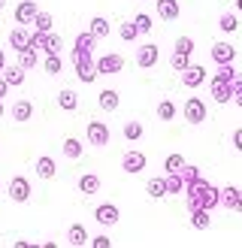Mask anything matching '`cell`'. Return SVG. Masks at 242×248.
Masks as SVG:
<instances>
[{
  "label": "cell",
  "instance_id": "obj_1",
  "mask_svg": "<svg viewBox=\"0 0 242 248\" xmlns=\"http://www.w3.org/2000/svg\"><path fill=\"white\" fill-rule=\"evenodd\" d=\"M73 67H76V76L79 82L91 85L97 79V67H94V55H82V52H73Z\"/></svg>",
  "mask_w": 242,
  "mask_h": 248
},
{
  "label": "cell",
  "instance_id": "obj_2",
  "mask_svg": "<svg viewBox=\"0 0 242 248\" xmlns=\"http://www.w3.org/2000/svg\"><path fill=\"white\" fill-rule=\"evenodd\" d=\"M30 48H36V52H60V36L52 33V31H33L30 33Z\"/></svg>",
  "mask_w": 242,
  "mask_h": 248
},
{
  "label": "cell",
  "instance_id": "obj_3",
  "mask_svg": "<svg viewBox=\"0 0 242 248\" xmlns=\"http://www.w3.org/2000/svg\"><path fill=\"white\" fill-rule=\"evenodd\" d=\"M94 67H97V73H100V76H115V73L124 70V58H121L118 52H109V55H100V58H97Z\"/></svg>",
  "mask_w": 242,
  "mask_h": 248
},
{
  "label": "cell",
  "instance_id": "obj_4",
  "mask_svg": "<svg viewBox=\"0 0 242 248\" xmlns=\"http://www.w3.org/2000/svg\"><path fill=\"white\" fill-rule=\"evenodd\" d=\"M6 194H9L12 203H28L30 200V182L24 179V176H15V179L6 185Z\"/></svg>",
  "mask_w": 242,
  "mask_h": 248
},
{
  "label": "cell",
  "instance_id": "obj_5",
  "mask_svg": "<svg viewBox=\"0 0 242 248\" xmlns=\"http://www.w3.org/2000/svg\"><path fill=\"white\" fill-rule=\"evenodd\" d=\"M145 155L142 152H136V148H130V152H124V157H121V170L124 172H130V176H136V172H142L145 170Z\"/></svg>",
  "mask_w": 242,
  "mask_h": 248
},
{
  "label": "cell",
  "instance_id": "obj_6",
  "mask_svg": "<svg viewBox=\"0 0 242 248\" xmlns=\"http://www.w3.org/2000/svg\"><path fill=\"white\" fill-rule=\"evenodd\" d=\"M85 133H88V142H91V145H97V148L109 145V127H106L103 121H88Z\"/></svg>",
  "mask_w": 242,
  "mask_h": 248
},
{
  "label": "cell",
  "instance_id": "obj_7",
  "mask_svg": "<svg viewBox=\"0 0 242 248\" xmlns=\"http://www.w3.org/2000/svg\"><path fill=\"white\" fill-rule=\"evenodd\" d=\"M185 121H188V124H203V121H206V103L200 100V97H191V100H185Z\"/></svg>",
  "mask_w": 242,
  "mask_h": 248
},
{
  "label": "cell",
  "instance_id": "obj_8",
  "mask_svg": "<svg viewBox=\"0 0 242 248\" xmlns=\"http://www.w3.org/2000/svg\"><path fill=\"white\" fill-rule=\"evenodd\" d=\"M157 58H161V52H157L154 43H145V46L136 48V64H139L142 70H151V67L157 64Z\"/></svg>",
  "mask_w": 242,
  "mask_h": 248
},
{
  "label": "cell",
  "instance_id": "obj_9",
  "mask_svg": "<svg viewBox=\"0 0 242 248\" xmlns=\"http://www.w3.org/2000/svg\"><path fill=\"white\" fill-rule=\"evenodd\" d=\"M209 91H212V100L215 103H230V100H233V85L224 82V79H212L209 82Z\"/></svg>",
  "mask_w": 242,
  "mask_h": 248
},
{
  "label": "cell",
  "instance_id": "obj_10",
  "mask_svg": "<svg viewBox=\"0 0 242 248\" xmlns=\"http://www.w3.org/2000/svg\"><path fill=\"white\" fill-rule=\"evenodd\" d=\"M203 82H206V70L200 64H191L188 70H182V85L185 88H200Z\"/></svg>",
  "mask_w": 242,
  "mask_h": 248
},
{
  "label": "cell",
  "instance_id": "obj_11",
  "mask_svg": "<svg viewBox=\"0 0 242 248\" xmlns=\"http://www.w3.org/2000/svg\"><path fill=\"white\" fill-rule=\"evenodd\" d=\"M118 209L112 206V203H100L94 209V218H97V224H106V227H112V224H118Z\"/></svg>",
  "mask_w": 242,
  "mask_h": 248
},
{
  "label": "cell",
  "instance_id": "obj_12",
  "mask_svg": "<svg viewBox=\"0 0 242 248\" xmlns=\"http://www.w3.org/2000/svg\"><path fill=\"white\" fill-rule=\"evenodd\" d=\"M209 55H212V61H215V64H233V58H236V48L230 46V43H215Z\"/></svg>",
  "mask_w": 242,
  "mask_h": 248
},
{
  "label": "cell",
  "instance_id": "obj_13",
  "mask_svg": "<svg viewBox=\"0 0 242 248\" xmlns=\"http://www.w3.org/2000/svg\"><path fill=\"white\" fill-rule=\"evenodd\" d=\"M33 16H36V3H33V0H21V3L15 6V21L21 24V28L28 21H33Z\"/></svg>",
  "mask_w": 242,
  "mask_h": 248
},
{
  "label": "cell",
  "instance_id": "obj_14",
  "mask_svg": "<svg viewBox=\"0 0 242 248\" xmlns=\"http://www.w3.org/2000/svg\"><path fill=\"white\" fill-rule=\"evenodd\" d=\"M94 46H97V36L94 33H79L76 43H73V52H82V55H94Z\"/></svg>",
  "mask_w": 242,
  "mask_h": 248
},
{
  "label": "cell",
  "instance_id": "obj_15",
  "mask_svg": "<svg viewBox=\"0 0 242 248\" xmlns=\"http://www.w3.org/2000/svg\"><path fill=\"white\" fill-rule=\"evenodd\" d=\"M157 16L164 21H176L179 18V0H157Z\"/></svg>",
  "mask_w": 242,
  "mask_h": 248
},
{
  "label": "cell",
  "instance_id": "obj_16",
  "mask_svg": "<svg viewBox=\"0 0 242 248\" xmlns=\"http://www.w3.org/2000/svg\"><path fill=\"white\" fill-rule=\"evenodd\" d=\"M36 176L40 179H55V172H58V167H55V160L48 157V155H43V157H36Z\"/></svg>",
  "mask_w": 242,
  "mask_h": 248
},
{
  "label": "cell",
  "instance_id": "obj_17",
  "mask_svg": "<svg viewBox=\"0 0 242 248\" xmlns=\"http://www.w3.org/2000/svg\"><path fill=\"white\" fill-rule=\"evenodd\" d=\"M118 103H121V94H118L115 88H106V91H100V109H103V112H115V109H118Z\"/></svg>",
  "mask_w": 242,
  "mask_h": 248
},
{
  "label": "cell",
  "instance_id": "obj_18",
  "mask_svg": "<svg viewBox=\"0 0 242 248\" xmlns=\"http://www.w3.org/2000/svg\"><path fill=\"white\" fill-rule=\"evenodd\" d=\"M12 118H15V121H30L33 118V103L30 100H15V103H12Z\"/></svg>",
  "mask_w": 242,
  "mask_h": 248
},
{
  "label": "cell",
  "instance_id": "obj_19",
  "mask_svg": "<svg viewBox=\"0 0 242 248\" xmlns=\"http://www.w3.org/2000/svg\"><path fill=\"white\" fill-rule=\"evenodd\" d=\"M0 76H3V82L9 85V88H18V85H24V70L15 64V67H3V73H0Z\"/></svg>",
  "mask_w": 242,
  "mask_h": 248
},
{
  "label": "cell",
  "instance_id": "obj_20",
  "mask_svg": "<svg viewBox=\"0 0 242 248\" xmlns=\"http://www.w3.org/2000/svg\"><path fill=\"white\" fill-rule=\"evenodd\" d=\"M58 106L64 109V112H76V106H79V97H76V91H70V88L58 91Z\"/></svg>",
  "mask_w": 242,
  "mask_h": 248
},
{
  "label": "cell",
  "instance_id": "obj_21",
  "mask_svg": "<svg viewBox=\"0 0 242 248\" xmlns=\"http://www.w3.org/2000/svg\"><path fill=\"white\" fill-rule=\"evenodd\" d=\"M212 218H209V209H191V227L194 230H209Z\"/></svg>",
  "mask_w": 242,
  "mask_h": 248
},
{
  "label": "cell",
  "instance_id": "obj_22",
  "mask_svg": "<svg viewBox=\"0 0 242 248\" xmlns=\"http://www.w3.org/2000/svg\"><path fill=\"white\" fill-rule=\"evenodd\" d=\"M9 46L15 48V52H21V48H28V46H30V33L24 31V28H15V31L9 33Z\"/></svg>",
  "mask_w": 242,
  "mask_h": 248
},
{
  "label": "cell",
  "instance_id": "obj_23",
  "mask_svg": "<svg viewBox=\"0 0 242 248\" xmlns=\"http://www.w3.org/2000/svg\"><path fill=\"white\" fill-rule=\"evenodd\" d=\"M79 191H82V194H88V197L97 194V191H100V179H97L94 172H85V176L79 179Z\"/></svg>",
  "mask_w": 242,
  "mask_h": 248
},
{
  "label": "cell",
  "instance_id": "obj_24",
  "mask_svg": "<svg viewBox=\"0 0 242 248\" xmlns=\"http://www.w3.org/2000/svg\"><path fill=\"white\" fill-rule=\"evenodd\" d=\"M218 203H221V191H218L215 185H209V188H206V194H203V203H200V209H209V212H212V209H215Z\"/></svg>",
  "mask_w": 242,
  "mask_h": 248
},
{
  "label": "cell",
  "instance_id": "obj_25",
  "mask_svg": "<svg viewBox=\"0 0 242 248\" xmlns=\"http://www.w3.org/2000/svg\"><path fill=\"white\" fill-rule=\"evenodd\" d=\"M18 67L24 70V73H28V70H33L36 67V48H21V52H18Z\"/></svg>",
  "mask_w": 242,
  "mask_h": 248
},
{
  "label": "cell",
  "instance_id": "obj_26",
  "mask_svg": "<svg viewBox=\"0 0 242 248\" xmlns=\"http://www.w3.org/2000/svg\"><path fill=\"white\" fill-rule=\"evenodd\" d=\"M67 239H70V245H73V248H79V245L88 242V230H85L82 224H73V227H70V233H67Z\"/></svg>",
  "mask_w": 242,
  "mask_h": 248
},
{
  "label": "cell",
  "instance_id": "obj_27",
  "mask_svg": "<svg viewBox=\"0 0 242 248\" xmlns=\"http://www.w3.org/2000/svg\"><path fill=\"white\" fill-rule=\"evenodd\" d=\"M145 191H149V197H154V200H161V197H166V182H164V179H149V185H145Z\"/></svg>",
  "mask_w": 242,
  "mask_h": 248
},
{
  "label": "cell",
  "instance_id": "obj_28",
  "mask_svg": "<svg viewBox=\"0 0 242 248\" xmlns=\"http://www.w3.org/2000/svg\"><path fill=\"white\" fill-rule=\"evenodd\" d=\"M88 33H94L97 40H103V36H109V21H106V18H100V16H97V18H91V28H88Z\"/></svg>",
  "mask_w": 242,
  "mask_h": 248
},
{
  "label": "cell",
  "instance_id": "obj_29",
  "mask_svg": "<svg viewBox=\"0 0 242 248\" xmlns=\"http://www.w3.org/2000/svg\"><path fill=\"white\" fill-rule=\"evenodd\" d=\"M64 155L70 160H79L82 157V142L76 140V136H70V140H64Z\"/></svg>",
  "mask_w": 242,
  "mask_h": 248
},
{
  "label": "cell",
  "instance_id": "obj_30",
  "mask_svg": "<svg viewBox=\"0 0 242 248\" xmlns=\"http://www.w3.org/2000/svg\"><path fill=\"white\" fill-rule=\"evenodd\" d=\"M157 118H161V121H173L176 118V103L173 100H161V103H157Z\"/></svg>",
  "mask_w": 242,
  "mask_h": 248
},
{
  "label": "cell",
  "instance_id": "obj_31",
  "mask_svg": "<svg viewBox=\"0 0 242 248\" xmlns=\"http://www.w3.org/2000/svg\"><path fill=\"white\" fill-rule=\"evenodd\" d=\"M43 67H45L48 76H58V73H60V55L58 52H48L45 61H43Z\"/></svg>",
  "mask_w": 242,
  "mask_h": 248
},
{
  "label": "cell",
  "instance_id": "obj_32",
  "mask_svg": "<svg viewBox=\"0 0 242 248\" xmlns=\"http://www.w3.org/2000/svg\"><path fill=\"white\" fill-rule=\"evenodd\" d=\"M166 194H182V188H185V182H182L179 172H166Z\"/></svg>",
  "mask_w": 242,
  "mask_h": 248
},
{
  "label": "cell",
  "instance_id": "obj_33",
  "mask_svg": "<svg viewBox=\"0 0 242 248\" xmlns=\"http://www.w3.org/2000/svg\"><path fill=\"white\" fill-rule=\"evenodd\" d=\"M164 167H166V172H182V167H185V155H166V160H164Z\"/></svg>",
  "mask_w": 242,
  "mask_h": 248
},
{
  "label": "cell",
  "instance_id": "obj_34",
  "mask_svg": "<svg viewBox=\"0 0 242 248\" xmlns=\"http://www.w3.org/2000/svg\"><path fill=\"white\" fill-rule=\"evenodd\" d=\"M218 24H221V31L224 33H233L239 28V21H236V12H224L221 18H218Z\"/></svg>",
  "mask_w": 242,
  "mask_h": 248
},
{
  "label": "cell",
  "instance_id": "obj_35",
  "mask_svg": "<svg viewBox=\"0 0 242 248\" xmlns=\"http://www.w3.org/2000/svg\"><path fill=\"white\" fill-rule=\"evenodd\" d=\"M33 24H36V31H52V16H48V12H40L36 9V16H33Z\"/></svg>",
  "mask_w": 242,
  "mask_h": 248
},
{
  "label": "cell",
  "instance_id": "obj_36",
  "mask_svg": "<svg viewBox=\"0 0 242 248\" xmlns=\"http://www.w3.org/2000/svg\"><path fill=\"white\" fill-rule=\"evenodd\" d=\"M236 194H239V188H233V185H227V188H221V206L233 209V203H236Z\"/></svg>",
  "mask_w": 242,
  "mask_h": 248
},
{
  "label": "cell",
  "instance_id": "obj_37",
  "mask_svg": "<svg viewBox=\"0 0 242 248\" xmlns=\"http://www.w3.org/2000/svg\"><path fill=\"white\" fill-rule=\"evenodd\" d=\"M124 136H127L130 142H136L139 136H142V124H139V121H127V124H124Z\"/></svg>",
  "mask_w": 242,
  "mask_h": 248
},
{
  "label": "cell",
  "instance_id": "obj_38",
  "mask_svg": "<svg viewBox=\"0 0 242 248\" xmlns=\"http://www.w3.org/2000/svg\"><path fill=\"white\" fill-rule=\"evenodd\" d=\"M230 85H233V100H230V103H236L242 109V73H236V76L230 79Z\"/></svg>",
  "mask_w": 242,
  "mask_h": 248
},
{
  "label": "cell",
  "instance_id": "obj_39",
  "mask_svg": "<svg viewBox=\"0 0 242 248\" xmlns=\"http://www.w3.org/2000/svg\"><path fill=\"white\" fill-rule=\"evenodd\" d=\"M133 24H136L139 33H149V31H151V16H149V12H139V16L133 18Z\"/></svg>",
  "mask_w": 242,
  "mask_h": 248
},
{
  "label": "cell",
  "instance_id": "obj_40",
  "mask_svg": "<svg viewBox=\"0 0 242 248\" xmlns=\"http://www.w3.org/2000/svg\"><path fill=\"white\" fill-rule=\"evenodd\" d=\"M136 36H139V31H136V24H133V21H121V40H136Z\"/></svg>",
  "mask_w": 242,
  "mask_h": 248
},
{
  "label": "cell",
  "instance_id": "obj_41",
  "mask_svg": "<svg viewBox=\"0 0 242 248\" xmlns=\"http://www.w3.org/2000/svg\"><path fill=\"white\" fill-rule=\"evenodd\" d=\"M188 67H191V55L173 52V70H188Z\"/></svg>",
  "mask_w": 242,
  "mask_h": 248
},
{
  "label": "cell",
  "instance_id": "obj_42",
  "mask_svg": "<svg viewBox=\"0 0 242 248\" xmlns=\"http://www.w3.org/2000/svg\"><path fill=\"white\" fill-rule=\"evenodd\" d=\"M176 52L191 55L194 52V40H191V36H179V40H176Z\"/></svg>",
  "mask_w": 242,
  "mask_h": 248
},
{
  "label": "cell",
  "instance_id": "obj_43",
  "mask_svg": "<svg viewBox=\"0 0 242 248\" xmlns=\"http://www.w3.org/2000/svg\"><path fill=\"white\" fill-rule=\"evenodd\" d=\"M179 176H182V182L188 185V182H194V179H200V170H197V167H188V164H185V167H182V172H179Z\"/></svg>",
  "mask_w": 242,
  "mask_h": 248
},
{
  "label": "cell",
  "instance_id": "obj_44",
  "mask_svg": "<svg viewBox=\"0 0 242 248\" xmlns=\"http://www.w3.org/2000/svg\"><path fill=\"white\" fill-rule=\"evenodd\" d=\"M94 248H109V245H112V239H109V236H97V239H88Z\"/></svg>",
  "mask_w": 242,
  "mask_h": 248
},
{
  "label": "cell",
  "instance_id": "obj_45",
  "mask_svg": "<svg viewBox=\"0 0 242 248\" xmlns=\"http://www.w3.org/2000/svg\"><path fill=\"white\" fill-rule=\"evenodd\" d=\"M233 148H236V152H242V127L233 130Z\"/></svg>",
  "mask_w": 242,
  "mask_h": 248
},
{
  "label": "cell",
  "instance_id": "obj_46",
  "mask_svg": "<svg viewBox=\"0 0 242 248\" xmlns=\"http://www.w3.org/2000/svg\"><path fill=\"white\" fill-rule=\"evenodd\" d=\"M6 91H9V85L3 82V76H0V100H3V97H6Z\"/></svg>",
  "mask_w": 242,
  "mask_h": 248
},
{
  "label": "cell",
  "instance_id": "obj_47",
  "mask_svg": "<svg viewBox=\"0 0 242 248\" xmlns=\"http://www.w3.org/2000/svg\"><path fill=\"white\" fill-rule=\"evenodd\" d=\"M233 212H242V191L236 194V203H233Z\"/></svg>",
  "mask_w": 242,
  "mask_h": 248
},
{
  "label": "cell",
  "instance_id": "obj_48",
  "mask_svg": "<svg viewBox=\"0 0 242 248\" xmlns=\"http://www.w3.org/2000/svg\"><path fill=\"white\" fill-rule=\"evenodd\" d=\"M3 67H6V55L0 52V73H3Z\"/></svg>",
  "mask_w": 242,
  "mask_h": 248
},
{
  "label": "cell",
  "instance_id": "obj_49",
  "mask_svg": "<svg viewBox=\"0 0 242 248\" xmlns=\"http://www.w3.org/2000/svg\"><path fill=\"white\" fill-rule=\"evenodd\" d=\"M3 112H6V106H3V100H0V118H3Z\"/></svg>",
  "mask_w": 242,
  "mask_h": 248
},
{
  "label": "cell",
  "instance_id": "obj_50",
  "mask_svg": "<svg viewBox=\"0 0 242 248\" xmlns=\"http://www.w3.org/2000/svg\"><path fill=\"white\" fill-rule=\"evenodd\" d=\"M236 12H242V0H236Z\"/></svg>",
  "mask_w": 242,
  "mask_h": 248
},
{
  "label": "cell",
  "instance_id": "obj_51",
  "mask_svg": "<svg viewBox=\"0 0 242 248\" xmlns=\"http://www.w3.org/2000/svg\"><path fill=\"white\" fill-rule=\"evenodd\" d=\"M3 6H6V0H0V9H3Z\"/></svg>",
  "mask_w": 242,
  "mask_h": 248
}]
</instances>
